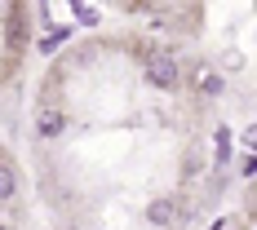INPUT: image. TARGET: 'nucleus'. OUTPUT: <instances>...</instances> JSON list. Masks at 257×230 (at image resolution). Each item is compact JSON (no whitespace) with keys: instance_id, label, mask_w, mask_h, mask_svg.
I'll use <instances>...</instances> for the list:
<instances>
[{"instance_id":"f257e3e1","label":"nucleus","mask_w":257,"mask_h":230,"mask_svg":"<svg viewBox=\"0 0 257 230\" xmlns=\"http://www.w3.org/2000/svg\"><path fill=\"white\" fill-rule=\"evenodd\" d=\"M67 40L40 67L18 124L31 230H213L231 208V89L182 9H151Z\"/></svg>"},{"instance_id":"7ed1b4c3","label":"nucleus","mask_w":257,"mask_h":230,"mask_svg":"<svg viewBox=\"0 0 257 230\" xmlns=\"http://www.w3.org/2000/svg\"><path fill=\"white\" fill-rule=\"evenodd\" d=\"M31 36H36V9L0 5V111H9V102L18 106V80L31 58Z\"/></svg>"},{"instance_id":"f03ea898","label":"nucleus","mask_w":257,"mask_h":230,"mask_svg":"<svg viewBox=\"0 0 257 230\" xmlns=\"http://www.w3.org/2000/svg\"><path fill=\"white\" fill-rule=\"evenodd\" d=\"M0 230H31V186L18 146V115L0 111Z\"/></svg>"}]
</instances>
